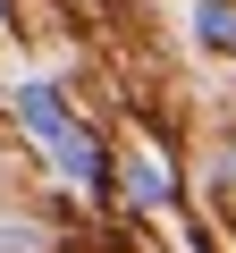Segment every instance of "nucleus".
<instances>
[{
    "label": "nucleus",
    "instance_id": "obj_1",
    "mask_svg": "<svg viewBox=\"0 0 236 253\" xmlns=\"http://www.w3.org/2000/svg\"><path fill=\"white\" fill-rule=\"evenodd\" d=\"M17 118H26V135H34V144H59L68 126H76L68 101H59V84H26V93H17Z\"/></svg>",
    "mask_w": 236,
    "mask_h": 253
},
{
    "label": "nucleus",
    "instance_id": "obj_2",
    "mask_svg": "<svg viewBox=\"0 0 236 253\" xmlns=\"http://www.w3.org/2000/svg\"><path fill=\"white\" fill-rule=\"evenodd\" d=\"M51 161H59V169H68L76 186H101V177H110V161H101V144L84 135V126H68V135L51 144Z\"/></svg>",
    "mask_w": 236,
    "mask_h": 253
},
{
    "label": "nucleus",
    "instance_id": "obj_3",
    "mask_svg": "<svg viewBox=\"0 0 236 253\" xmlns=\"http://www.w3.org/2000/svg\"><path fill=\"white\" fill-rule=\"evenodd\" d=\"M194 34L211 51H236V9H228V0H194Z\"/></svg>",
    "mask_w": 236,
    "mask_h": 253
},
{
    "label": "nucleus",
    "instance_id": "obj_4",
    "mask_svg": "<svg viewBox=\"0 0 236 253\" xmlns=\"http://www.w3.org/2000/svg\"><path fill=\"white\" fill-rule=\"evenodd\" d=\"M127 177H135V203H169V169H160L152 152H135V161H127Z\"/></svg>",
    "mask_w": 236,
    "mask_h": 253
},
{
    "label": "nucleus",
    "instance_id": "obj_5",
    "mask_svg": "<svg viewBox=\"0 0 236 253\" xmlns=\"http://www.w3.org/2000/svg\"><path fill=\"white\" fill-rule=\"evenodd\" d=\"M51 236L34 228V219H0V253H42Z\"/></svg>",
    "mask_w": 236,
    "mask_h": 253
}]
</instances>
